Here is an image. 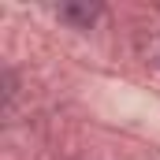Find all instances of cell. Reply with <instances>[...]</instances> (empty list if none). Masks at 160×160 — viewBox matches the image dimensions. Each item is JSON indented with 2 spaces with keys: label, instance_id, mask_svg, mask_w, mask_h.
<instances>
[{
  "label": "cell",
  "instance_id": "obj_1",
  "mask_svg": "<svg viewBox=\"0 0 160 160\" xmlns=\"http://www.w3.org/2000/svg\"><path fill=\"white\" fill-rule=\"evenodd\" d=\"M97 11H101L97 4H63L60 8V19L71 22L75 30H89V22L97 19Z\"/></svg>",
  "mask_w": 160,
  "mask_h": 160
}]
</instances>
